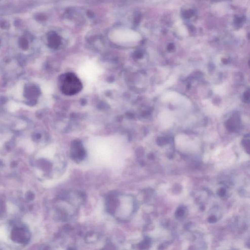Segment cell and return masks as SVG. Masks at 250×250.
Returning <instances> with one entry per match:
<instances>
[{"label":"cell","mask_w":250,"mask_h":250,"mask_svg":"<svg viewBox=\"0 0 250 250\" xmlns=\"http://www.w3.org/2000/svg\"><path fill=\"white\" fill-rule=\"evenodd\" d=\"M61 91L67 95H73L79 93L82 88L79 79L73 73H68L62 75L60 79Z\"/></svg>","instance_id":"6da1fadb"},{"label":"cell","mask_w":250,"mask_h":250,"mask_svg":"<svg viewBox=\"0 0 250 250\" xmlns=\"http://www.w3.org/2000/svg\"><path fill=\"white\" fill-rule=\"evenodd\" d=\"M109 37L115 42L129 44L135 41L137 35L134 31L128 29H119L111 32Z\"/></svg>","instance_id":"7a4b0ae2"},{"label":"cell","mask_w":250,"mask_h":250,"mask_svg":"<svg viewBox=\"0 0 250 250\" xmlns=\"http://www.w3.org/2000/svg\"><path fill=\"white\" fill-rule=\"evenodd\" d=\"M70 155L72 159L76 162H81L85 159L86 156V151L81 142L76 141L73 143Z\"/></svg>","instance_id":"3957f363"},{"label":"cell","mask_w":250,"mask_h":250,"mask_svg":"<svg viewBox=\"0 0 250 250\" xmlns=\"http://www.w3.org/2000/svg\"><path fill=\"white\" fill-rule=\"evenodd\" d=\"M38 93V90L35 87H30L28 88L25 92V95L27 96V98L30 99L35 98V96H37Z\"/></svg>","instance_id":"277c9868"},{"label":"cell","mask_w":250,"mask_h":250,"mask_svg":"<svg viewBox=\"0 0 250 250\" xmlns=\"http://www.w3.org/2000/svg\"><path fill=\"white\" fill-rule=\"evenodd\" d=\"M236 122V121H235V119L234 118L230 119L226 123V128L230 131H234L236 128L235 127L237 125L235 123Z\"/></svg>","instance_id":"5b68a950"},{"label":"cell","mask_w":250,"mask_h":250,"mask_svg":"<svg viewBox=\"0 0 250 250\" xmlns=\"http://www.w3.org/2000/svg\"><path fill=\"white\" fill-rule=\"evenodd\" d=\"M185 212V209H184V208H182V207L179 208L176 211L175 215H176V218H180V217H182L184 215Z\"/></svg>","instance_id":"8992f818"},{"label":"cell","mask_w":250,"mask_h":250,"mask_svg":"<svg viewBox=\"0 0 250 250\" xmlns=\"http://www.w3.org/2000/svg\"><path fill=\"white\" fill-rule=\"evenodd\" d=\"M194 14V12L192 10H188L183 12V16L185 19H189L193 16Z\"/></svg>","instance_id":"52a82bcc"},{"label":"cell","mask_w":250,"mask_h":250,"mask_svg":"<svg viewBox=\"0 0 250 250\" xmlns=\"http://www.w3.org/2000/svg\"><path fill=\"white\" fill-rule=\"evenodd\" d=\"M150 244V241H149V239H145L144 240L142 243L139 244V246L140 247L141 249H147V247L149 246Z\"/></svg>","instance_id":"ba28073f"},{"label":"cell","mask_w":250,"mask_h":250,"mask_svg":"<svg viewBox=\"0 0 250 250\" xmlns=\"http://www.w3.org/2000/svg\"><path fill=\"white\" fill-rule=\"evenodd\" d=\"M167 143V139L165 138H163V137L159 138L157 140V143L158 144V145L159 146H163L164 145L166 144Z\"/></svg>","instance_id":"9c48e42d"},{"label":"cell","mask_w":250,"mask_h":250,"mask_svg":"<svg viewBox=\"0 0 250 250\" xmlns=\"http://www.w3.org/2000/svg\"><path fill=\"white\" fill-rule=\"evenodd\" d=\"M242 145L246 149H248V151L249 152V146H250V142L249 140H243L242 141Z\"/></svg>","instance_id":"30bf717a"},{"label":"cell","mask_w":250,"mask_h":250,"mask_svg":"<svg viewBox=\"0 0 250 250\" xmlns=\"http://www.w3.org/2000/svg\"><path fill=\"white\" fill-rule=\"evenodd\" d=\"M226 194V190L224 188L220 189L218 190L217 192V195L220 197H222L224 196Z\"/></svg>","instance_id":"8fae6325"},{"label":"cell","mask_w":250,"mask_h":250,"mask_svg":"<svg viewBox=\"0 0 250 250\" xmlns=\"http://www.w3.org/2000/svg\"><path fill=\"white\" fill-rule=\"evenodd\" d=\"M242 23V19L241 18L237 17L235 20V24L237 26H239Z\"/></svg>","instance_id":"7c38bea8"},{"label":"cell","mask_w":250,"mask_h":250,"mask_svg":"<svg viewBox=\"0 0 250 250\" xmlns=\"http://www.w3.org/2000/svg\"><path fill=\"white\" fill-rule=\"evenodd\" d=\"M216 221H217V218L215 216H209V217L208 218V221L209 222V223H215V222H216Z\"/></svg>","instance_id":"4fadbf2b"},{"label":"cell","mask_w":250,"mask_h":250,"mask_svg":"<svg viewBox=\"0 0 250 250\" xmlns=\"http://www.w3.org/2000/svg\"><path fill=\"white\" fill-rule=\"evenodd\" d=\"M244 97L245 100L246 101H249V98H250V92L249 91H247L245 92V94L244 95Z\"/></svg>","instance_id":"5bb4252c"},{"label":"cell","mask_w":250,"mask_h":250,"mask_svg":"<svg viewBox=\"0 0 250 250\" xmlns=\"http://www.w3.org/2000/svg\"><path fill=\"white\" fill-rule=\"evenodd\" d=\"M174 48H175V46L173 44H169V46H168V49L169 51L173 50Z\"/></svg>","instance_id":"9a60e30c"}]
</instances>
